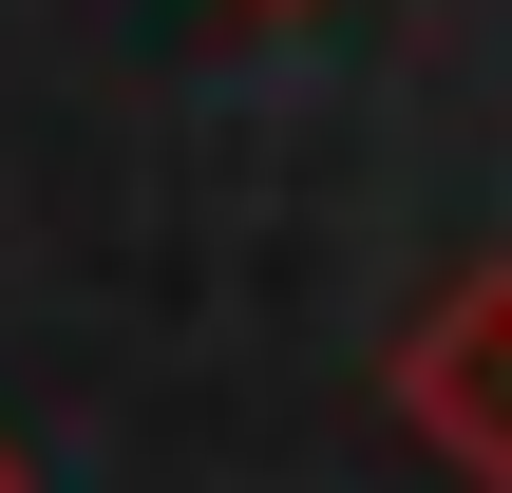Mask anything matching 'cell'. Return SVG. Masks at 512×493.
Masks as SVG:
<instances>
[{
	"label": "cell",
	"instance_id": "6da1fadb",
	"mask_svg": "<svg viewBox=\"0 0 512 493\" xmlns=\"http://www.w3.org/2000/svg\"><path fill=\"white\" fill-rule=\"evenodd\" d=\"M399 418H418L475 493H512V266H475L456 304H418V342H399Z\"/></svg>",
	"mask_w": 512,
	"mask_h": 493
},
{
	"label": "cell",
	"instance_id": "7a4b0ae2",
	"mask_svg": "<svg viewBox=\"0 0 512 493\" xmlns=\"http://www.w3.org/2000/svg\"><path fill=\"white\" fill-rule=\"evenodd\" d=\"M0 493H19V456H0Z\"/></svg>",
	"mask_w": 512,
	"mask_h": 493
}]
</instances>
